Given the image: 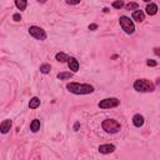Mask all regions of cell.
I'll return each instance as SVG.
<instances>
[{
	"mask_svg": "<svg viewBox=\"0 0 160 160\" xmlns=\"http://www.w3.org/2000/svg\"><path fill=\"white\" fill-rule=\"evenodd\" d=\"M115 145H112V144H102V145H100L99 146V152H101V154H111V152H114L115 151Z\"/></svg>",
	"mask_w": 160,
	"mask_h": 160,
	"instance_id": "obj_7",
	"label": "cell"
},
{
	"mask_svg": "<svg viewBox=\"0 0 160 160\" xmlns=\"http://www.w3.org/2000/svg\"><path fill=\"white\" fill-rule=\"evenodd\" d=\"M131 18H132V20L141 22V21H144V20H145V12H144L142 10H140V9H136V10H134V11H132Z\"/></svg>",
	"mask_w": 160,
	"mask_h": 160,
	"instance_id": "obj_9",
	"label": "cell"
},
{
	"mask_svg": "<svg viewBox=\"0 0 160 160\" xmlns=\"http://www.w3.org/2000/svg\"><path fill=\"white\" fill-rule=\"evenodd\" d=\"M155 54L159 55V49H158V48H155Z\"/></svg>",
	"mask_w": 160,
	"mask_h": 160,
	"instance_id": "obj_26",
	"label": "cell"
},
{
	"mask_svg": "<svg viewBox=\"0 0 160 160\" xmlns=\"http://www.w3.org/2000/svg\"><path fill=\"white\" fill-rule=\"evenodd\" d=\"M39 106H40V99H39L38 96L31 98L30 101H29V108H30V109H38Z\"/></svg>",
	"mask_w": 160,
	"mask_h": 160,
	"instance_id": "obj_13",
	"label": "cell"
},
{
	"mask_svg": "<svg viewBox=\"0 0 160 160\" xmlns=\"http://www.w3.org/2000/svg\"><path fill=\"white\" fill-rule=\"evenodd\" d=\"M36 1H39V2H41V4H44V2H46V0H36Z\"/></svg>",
	"mask_w": 160,
	"mask_h": 160,
	"instance_id": "obj_27",
	"label": "cell"
},
{
	"mask_svg": "<svg viewBox=\"0 0 160 160\" xmlns=\"http://www.w3.org/2000/svg\"><path fill=\"white\" fill-rule=\"evenodd\" d=\"M71 76H72V72H70V71H62V72L58 74V79H60V80H66V79H70Z\"/></svg>",
	"mask_w": 160,
	"mask_h": 160,
	"instance_id": "obj_17",
	"label": "cell"
},
{
	"mask_svg": "<svg viewBox=\"0 0 160 160\" xmlns=\"http://www.w3.org/2000/svg\"><path fill=\"white\" fill-rule=\"evenodd\" d=\"M124 5H125V4H124L122 0H116V1L112 2V8H114V9H121Z\"/></svg>",
	"mask_w": 160,
	"mask_h": 160,
	"instance_id": "obj_20",
	"label": "cell"
},
{
	"mask_svg": "<svg viewBox=\"0 0 160 160\" xmlns=\"http://www.w3.org/2000/svg\"><path fill=\"white\" fill-rule=\"evenodd\" d=\"M50 69H51L50 64H41L40 65V72H42V74H49Z\"/></svg>",
	"mask_w": 160,
	"mask_h": 160,
	"instance_id": "obj_18",
	"label": "cell"
},
{
	"mask_svg": "<svg viewBox=\"0 0 160 160\" xmlns=\"http://www.w3.org/2000/svg\"><path fill=\"white\" fill-rule=\"evenodd\" d=\"M66 89L76 95H86L94 92V86L90 84H80V82H69L66 84Z\"/></svg>",
	"mask_w": 160,
	"mask_h": 160,
	"instance_id": "obj_1",
	"label": "cell"
},
{
	"mask_svg": "<svg viewBox=\"0 0 160 160\" xmlns=\"http://www.w3.org/2000/svg\"><path fill=\"white\" fill-rule=\"evenodd\" d=\"M134 89L139 92H151L155 90V84L148 79H138L134 82Z\"/></svg>",
	"mask_w": 160,
	"mask_h": 160,
	"instance_id": "obj_2",
	"label": "cell"
},
{
	"mask_svg": "<svg viewBox=\"0 0 160 160\" xmlns=\"http://www.w3.org/2000/svg\"><path fill=\"white\" fill-rule=\"evenodd\" d=\"M15 5L16 8L21 11V10H25L26 9V5H28V0H15Z\"/></svg>",
	"mask_w": 160,
	"mask_h": 160,
	"instance_id": "obj_16",
	"label": "cell"
},
{
	"mask_svg": "<svg viewBox=\"0 0 160 160\" xmlns=\"http://www.w3.org/2000/svg\"><path fill=\"white\" fill-rule=\"evenodd\" d=\"M101 128L105 132L108 134H116L120 131L121 129V125L118 120L115 119H105L102 122H101Z\"/></svg>",
	"mask_w": 160,
	"mask_h": 160,
	"instance_id": "obj_3",
	"label": "cell"
},
{
	"mask_svg": "<svg viewBox=\"0 0 160 160\" xmlns=\"http://www.w3.org/2000/svg\"><path fill=\"white\" fill-rule=\"evenodd\" d=\"M145 11H146V14H148V15H155V14L158 12V5H156V4L150 2L149 5H146Z\"/></svg>",
	"mask_w": 160,
	"mask_h": 160,
	"instance_id": "obj_12",
	"label": "cell"
},
{
	"mask_svg": "<svg viewBox=\"0 0 160 160\" xmlns=\"http://www.w3.org/2000/svg\"><path fill=\"white\" fill-rule=\"evenodd\" d=\"M29 34H30V36H32L36 40H45L48 38L45 30L41 29L40 26H35V25H32V26L29 28Z\"/></svg>",
	"mask_w": 160,
	"mask_h": 160,
	"instance_id": "obj_5",
	"label": "cell"
},
{
	"mask_svg": "<svg viewBox=\"0 0 160 160\" xmlns=\"http://www.w3.org/2000/svg\"><path fill=\"white\" fill-rule=\"evenodd\" d=\"M12 19H14L15 21H20V20H21V15H20L19 12H16V14L12 15Z\"/></svg>",
	"mask_w": 160,
	"mask_h": 160,
	"instance_id": "obj_23",
	"label": "cell"
},
{
	"mask_svg": "<svg viewBox=\"0 0 160 160\" xmlns=\"http://www.w3.org/2000/svg\"><path fill=\"white\" fill-rule=\"evenodd\" d=\"M146 65H148V66H156V65H158V61H155V60H152V59H148V60H146Z\"/></svg>",
	"mask_w": 160,
	"mask_h": 160,
	"instance_id": "obj_21",
	"label": "cell"
},
{
	"mask_svg": "<svg viewBox=\"0 0 160 160\" xmlns=\"http://www.w3.org/2000/svg\"><path fill=\"white\" fill-rule=\"evenodd\" d=\"M142 1H145V2H149V1H150V0H142Z\"/></svg>",
	"mask_w": 160,
	"mask_h": 160,
	"instance_id": "obj_28",
	"label": "cell"
},
{
	"mask_svg": "<svg viewBox=\"0 0 160 160\" xmlns=\"http://www.w3.org/2000/svg\"><path fill=\"white\" fill-rule=\"evenodd\" d=\"M119 24H120L121 29H122L128 35H131V34L135 32V25H134L132 20H130V18H128V16H125V15L120 16Z\"/></svg>",
	"mask_w": 160,
	"mask_h": 160,
	"instance_id": "obj_4",
	"label": "cell"
},
{
	"mask_svg": "<svg viewBox=\"0 0 160 160\" xmlns=\"http://www.w3.org/2000/svg\"><path fill=\"white\" fill-rule=\"evenodd\" d=\"M125 6V10H136V9H139V4L138 2H129V4H126V5H124Z\"/></svg>",
	"mask_w": 160,
	"mask_h": 160,
	"instance_id": "obj_19",
	"label": "cell"
},
{
	"mask_svg": "<svg viewBox=\"0 0 160 160\" xmlns=\"http://www.w3.org/2000/svg\"><path fill=\"white\" fill-rule=\"evenodd\" d=\"M80 1L81 0H66V4H69V5H78V4H80Z\"/></svg>",
	"mask_w": 160,
	"mask_h": 160,
	"instance_id": "obj_22",
	"label": "cell"
},
{
	"mask_svg": "<svg viewBox=\"0 0 160 160\" xmlns=\"http://www.w3.org/2000/svg\"><path fill=\"white\" fill-rule=\"evenodd\" d=\"M119 105H120V100L118 98H106L98 104V106L100 109H112V108H116Z\"/></svg>",
	"mask_w": 160,
	"mask_h": 160,
	"instance_id": "obj_6",
	"label": "cell"
},
{
	"mask_svg": "<svg viewBox=\"0 0 160 160\" xmlns=\"http://www.w3.org/2000/svg\"><path fill=\"white\" fill-rule=\"evenodd\" d=\"M30 130L32 132H38L40 130V120L38 119H34L31 122H30Z\"/></svg>",
	"mask_w": 160,
	"mask_h": 160,
	"instance_id": "obj_14",
	"label": "cell"
},
{
	"mask_svg": "<svg viewBox=\"0 0 160 160\" xmlns=\"http://www.w3.org/2000/svg\"><path fill=\"white\" fill-rule=\"evenodd\" d=\"M96 29H98V24H90V25H89V30L94 31V30H96Z\"/></svg>",
	"mask_w": 160,
	"mask_h": 160,
	"instance_id": "obj_24",
	"label": "cell"
},
{
	"mask_svg": "<svg viewBox=\"0 0 160 160\" xmlns=\"http://www.w3.org/2000/svg\"><path fill=\"white\" fill-rule=\"evenodd\" d=\"M55 59H56L58 61H60V62H65V61H68L69 56H68V55H66L65 52L60 51V52H58V54L55 55Z\"/></svg>",
	"mask_w": 160,
	"mask_h": 160,
	"instance_id": "obj_15",
	"label": "cell"
},
{
	"mask_svg": "<svg viewBox=\"0 0 160 160\" xmlns=\"http://www.w3.org/2000/svg\"><path fill=\"white\" fill-rule=\"evenodd\" d=\"M11 125H12V121L10 119L2 120L1 124H0V132L1 134H8L10 131V129H11Z\"/></svg>",
	"mask_w": 160,
	"mask_h": 160,
	"instance_id": "obj_8",
	"label": "cell"
},
{
	"mask_svg": "<svg viewBox=\"0 0 160 160\" xmlns=\"http://www.w3.org/2000/svg\"><path fill=\"white\" fill-rule=\"evenodd\" d=\"M132 124H134V126H136V128H141V126L144 125V116L140 115V114H135V115L132 116Z\"/></svg>",
	"mask_w": 160,
	"mask_h": 160,
	"instance_id": "obj_11",
	"label": "cell"
},
{
	"mask_svg": "<svg viewBox=\"0 0 160 160\" xmlns=\"http://www.w3.org/2000/svg\"><path fill=\"white\" fill-rule=\"evenodd\" d=\"M68 66H69V69L72 71V72H76L78 70H79V61L75 59V58H72V56H69V59H68Z\"/></svg>",
	"mask_w": 160,
	"mask_h": 160,
	"instance_id": "obj_10",
	"label": "cell"
},
{
	"mask_svg": "<svg viewBox=\"0 0 160 160\" xmlns=\"http://www.w3.org/2000/svg\"><path fill=\"white\" fill-rule=\"evenodd\" d=\"M79 126H80V124H79V122H75V124H74V130H75V131H78Z\"/></svg>",
	"mask_w": 160,
	"mask_h": 160,
	"instance_id": "obj_25",
	"label": "cell"
}]
</instances>
